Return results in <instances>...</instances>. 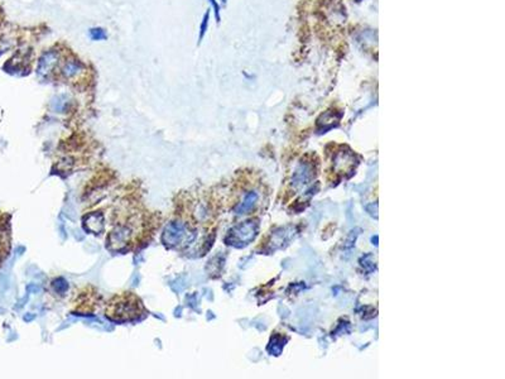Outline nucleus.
I'll list each match as a JSON object with an SVG mask.
<instances>
[{
  "label": "nucleus",
  "mask_w": 505,
  "mask_h": 379,
  "mask_svg": "<svg viewBox=\"0 0 505 379\" xmlns=\"http://www.w3.org/2000/svg\"><path fill=\"white\" fill-rule=\"evenodd\" d=\"M82 69H84V65L79 60H70L63 65L61 72H62V76L65 79H72V77L77 76L82 71Z\"/></svg>",
  "instance_id": "nucleus-10"
},
{
  "label": "nucleus",
  "mask_w": 505,
  "mask_h": 379,
  "mask_svg": "<svg viewBox=\"0 0 505 379\" xmlns=\"http://www.w3.org/2000/svg\"><path fill=\"white\" fill-rule=\"evenodd\" d=\"M89 36H90L91 41H105L107 39V33L104 28L101 27H93L89 29Z\"/></svg>",
  "instance_id": "nucleus-12"
},
{
  "label": "nucleus",
  "mask_w": 505,
  "mask_h": 379,
  "mask_svg": "<svg viewBox=\"0 0 505 379\" xmlns=\"http://www.w3.org/2000/svg\"><path fill=\"white\" fill-rule=\"evenodd\" d=\"M208 22H210V9H207V10L205 11V14H203V17H202L201 24H200V28H199V42H197V44H199V46L202 43V41H203V38H205L206 33H207Z\"/></svg>",
  "instance_id": "nucleus-11"
},
{
  "label": "nucleus",
  "mask_w": 505,
  "mask_h": 379,
  "mask_svg": "<svg viewBox=\"0 0 505 379\" xmlns=\"http://www.w3.org/2000/svg\"><path fill=\"white\" fill-rule=\"evenodd\" d=\"M314 165L309 161H302L300 162V165L296 168L295 173H293L292 177V189L295 190L296 192L300 191V190L304 189L308 184H311V181L314 177Z\"/></svg>",
  "instance_id": "nucleus-5"
},
{
  "label": "nucleus",
  "mask_w": 505,
  "mask_h": 379,
  "mask_svg": "<svg viewBox=\"0 0 505 379\" xmlns=\"http://www.w3.org/2000/svg\"><path fill=\"white\" fill-rule=\"evenodd\" d=\"M177 197L173 219L164 228L162 243L168 249L187 254L197 253V243H200L202 249L205 243L213 240L208 233L211 230L208 206H206L202 198L197 200L192 192H182Z\"/></svg>",
  "instance_id": "nucleus-1"
},
{
  "label": "nucleus",
  "mask_w": 505,
  "mask_h": 379,
  "mask_svg": "<svg viewBox=\"0 0 505 379\" xmlns=\"http://www.w3.org/2000/svg\"><path fill=\"white\" fill-rule=\"evenodd\" d=\"M258 229H259V225H258L257 221H253V220L244 221V223L230 229L226 238H225V243L227 245H232V247L236 248L245 247L254 240L258 234Z\"/></svg>",
  "instance_id": "nucleus-4"
},
{
  "label": "nucleus",
  "mask_w": 505,
  "mask_h": 379,
  "mask_svg": "<svg viewBox=\"0 0 505 379\" xmlns=\"http://www.w3.org/2000/svg\"><path fill=\"white\" fill-rule=\"evenodd\" d=\"M293 234H295V228L293 226H286L281 228L278 231L273 234L271 240V250H276L278 248H282L287 242L292 239Z\"/></svg>",
  "instance_id": "nucleus-9"
},
{
  "label": "nucleus",
  "mask_w": 505,
  "mask_h": 379,
  "mask_svg": "<svg viewBox=\"0 0 505 379\" xmlns=\"http://www.w3.org/2000/svg\"><path fill=\"white\" fill-rule=\"evenodd\" d=\"M258 201H259V193H258L257 191H254V190H250V191H248V192L243 196L241 201H239V202L235 205L232 210H234V212L236 215L249 214V212L253 211V209L255 207Z\"/></svg>",
  "instance_id": "nucleus-7"
},
{
  "label": "nucleus",
  "mask_w": 505,
  "mask_h": 379,
  "mask_svg": "<svg viewBox=\"0 0 505 379\" xmlns=\"http://www.w3.org/2000/svg\"><path fill=\"white\" fill-rule=\"evenodd\" d=\"M105 316L107 320L116 324L135 322L147 316V308L139 296L133 292H121L107 301Z\"/></svg>",
  "instance_id": "nucleus-3"
},
{
  "label": "nucleus",
  "mask_w": 505,
  "mask_h": 379,
  "mask_svg": "<svg viewBox=\"0 0 505 379\" xmlns=\"http://www.w3.org/2000/svg\"><path fill=\"white\" fill-rule=\"evenodd\" d=\"M117 219L106 236V248L112 253H126L139 248L153 235L154 215L139 206H129L116 214Z\"/></svg>",
  "instance_id": "nucleus-2"
},
{
  "label": "nucleus",
  "mask_w": 505,
  "mask_h": 379,
  "mask_svg": "<svg viewBox=\"0 0 505 379\" xmlns=\"http://www.w3.org/2000/svg\"><path fill=\"white\" fill-rule=\"evenodd\" d=\"M58 60H60V53H58V51L55 50L46 51L38 60L37 74H38L39 76H46V75H48L49 72L55 69Z\"/></svg>",
  "instance_id": "nucleus-6"
},
{
  "label": "nucleus",
  "mask_w": 505,
  "mask_h": 379,
  "mask_svg": "<svg viewBox=\"0 0 505 379\" xmlns=\"http://www.w3.org/2000/svg\"><path fill=\"white\" fill-rule=\"evenodd\" d=\"M354 167V154L351 152H344L340 151L339 153L336 154L335 158H333V168H335V173H341L347 172L351 168Z\"/></svg>",
  "instance_id": "nucleus-8"
},
{
  "label": "nucleus",
  "mask_w": 505,
  "mask_h": 379,
  "mask_svg": "<svg viewBox=\"0 0 505 379\" xmlns=\"http://www.w3.org/2000/svg\"><path fill=\"white\" fill-rule=\"evenodd\" d=\"M208 3H210L211 8H212V10H213V14H215L216 23H217V24H220V22H221V15H220V13H221V8H220V5H218L217 0H208Z\"/></svg>",
  "instance_id": "nucleus-13"
},
{
  "label": "nucleus",
  "mask_w": 505,
  "mask_h": 379,
  "mask_svg": "<svg viewBox=\"0 0 505 379\" xmlns=\"http://www.w3.org/2000/svg\"><path fill=\"white\" fill-rule=\"evenodd\" d=\"M220 1H221V4H222V5H224V6L226 5V3H227V0H220Z\"/></svg>",
  "instance_id": "nucleus-14"
}]
</instances>
